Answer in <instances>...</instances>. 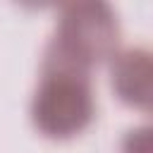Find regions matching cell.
I'll use <instances>...</instances> for the list:
<instances>
[{
	"instance_id": "cell-3",
	"label": "cell",
	"mask_w": 153,
	"mask_h": 153,
	"mask_svg": "<svg viewBox=\"0 0 153 153\" xmlns=\"http://www.w3.org/2000/svg\"><path fill=\"white\" fill-rule=\"evenodd\" d=\"M112 86L117 88L120 98L131 105H148L151 98V62L148 53L143 50H129L120 55L115 69H112Z\"/></svg>"
},
{
	"instance_id": "cell-2",
	"label": "cell",
	"mask_w": 153,
	"mask_h": 153,
	"mask_svg": "<svg viewBox=\"0 0 153 153\" xmlns=\"http://www.w3.org/2000/svg\"><path fill=\"white\" fill-rule=\"evenodd\" d=\"M115 36H117V24L105 5L98 2L67 5L60 17L57 36L53 38L50 48L91 67L96 60L105 57L112 50Z\"/></svg>"
},
{
	"instance_id": "cell-1",
	"label": "cell",
	"mask_w": 153,
	"mask_h": 153,
	"mask_svg": "<svg viewBox=\"0 0 153 153\" xmlns=\"http://www.w3.org/2000/svg\"><path fill=\"white\" fill-rule=\"evenodd\" d=\"M33 122L53 139L79 134L93 117L88 67L48 48L43 79L33 98Z\"/></svg>"
}]
</instances>
